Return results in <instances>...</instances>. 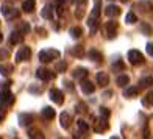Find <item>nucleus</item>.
Returning <instances> with one entry per match:
<instances>
[{"label":"nucleus","instance_id":"44","mask_svg":"<svg viewBox=\"0 0 153 139\" xmlns=\"http://www.w3.org/2000/svg\"><path fill=\"white\" fill-rule=\"evenodd\" d=\"M2 119H3V116H2V114H0V122H2Z\"/></svg>","mask_w":153,"mask_h":139},{"label":"nucleus","instance_id":"20","mask_svg":"<svg viewBox=\"0 0 153 139\" xmlns=\"http://www.w3.org/2000/svg\"><path fill=\"white\" fill-rule=\"evenodd\" d=\"M59 123L62 128H69V125H71V116H69L67 113H61L59 116Z\"/></svg>","mask_w":153,"mask_h":139},{"label":"nucleus","instance_id":"43","mask_svg":"<svg viewBox=\"0 0 153 139\" xmlns=\"http://www.w3.org/2000/svg\"><path fill=\"white\" fill-rule=\"evenodd\" d=\"M2 41H3V34L0 33V42H2Z\"/></svg>","mask_w":153,"mask_h":139},{"label":"nucleus","instance_id":"29","mask_svg":"<svg viewBox=\"0 0 153 139\" xmlns=\"http://www.w3.org/2000/svg\"><path fill=\"white\" fill-rule=\"evenodd\" d=\"M28 136H30V138H39V139H42V138H44L42 131L38 130V128H33V130H30V131H28Z\"/></svg>","mask_w":153,"mask_h":139},{"label":"nucleus","instance_id":"10","mask_svg":"<svg viewBox=\"0 0 153 139\" xmlns=\"http://www.w3.org/2000/svg\"><path fill=\"white\" fill-rule=\"evenodd\" d=\"M105 14L108 17H117V16L120 14V6H117V5H108L106 10H105Z\"/></svg>","mask_w":153,"mask_h":139},{"label":"nucleus","instance_id":"25","mask_svg":"<svg viewBox=\"0 0 153 139\" xmlns=\"http://www.w3.org/2000/svg\"><path fill=\"white\" fill-rule=\"evenodd\" d=\"M99 19H92V17H89L88 20V27H89V30H91V33H95L97 28H99V22H97Z\"/></svg>","mask_w":153,"mask_h":139},{"label":"nucleus","instance_id":"30","mask_svg":"<svg viewBox=\"0 0 153 139\" xmlns=\"http://www.w3.org/2000/svg\"><path fill=\"white\" fill-rule=\"evenodd\" d=\"M125 22H127V24H136L137 17H136L134 13H127V16H125Z\"/></svg>","mask_w":153,"mask_h":139},{"label":"nucleus","instance_id":"5","mask_svg":"<svg viewBox=\"0 0 153 139\" xmlns=\"http://www.w3.org/2000/svg\"><path fill=\"white\" fill-rule=\"evenodd\" d=\"M36 77L39 80H44V81H48V80H53L55 78V72L48 71V69H44V67H39L36 71Z\"/></svg>","mask_w":153,"mask_h":139},{"label":"nucleus","instance_id":"11","mask_svg":"<svg viewBox=\"0 0 153 139\" xmlns=\"http://www.w3.org/2000/svg\"><path fill=\"white\" fill-rule=\"evenodd\" d=\"M94 130L97 131V133L108 130V122H106L105 117H102V116H100V119H97V122H95V125H94Z\"/></svg>","mask_w":153,"mask_h":139},{"label":"nucleus","instance_id":"22","mask_svg":"<svg viewBox=\"0 0 153 139\" xmlns=\"http://www.w3.org/2000/svg\"><path fill=\"white\" fill-rule=\"evenodd\" d=\"M89 58L91 59H94L95 62H100L102 59H103V56H102V53L99 52V50H95V48H91V50H89Z\"/></svg>","mask_w":153,"mask_h":139},{"label":"nucleus","instance_id":"4","mask_svg":"<svg viewBox=\"0 0 153 139\" xmlns=\"http://www.w3.org/2000/svg\"><path fill=\"white\" fill-rule=\"evenodd\" d=\"M0 102H2L3 105H11V103L14 102V95H13V92L8 89V86H3V89L0 91Z\"/></svg>","mask_w":153,"mask_h":139},{"label":"nucleus","instance_id":"23","mask_svg":"<svg viewBox=\"0 0 153 139\" xmlns=\"http://www.w3.org/2000/svg\"><path fill=\"white\" fill-rule=\"evenodd\" d=\"M116 83H117L120 88H123V86H127L128 83H130V77H128L127 74H122V75H119V77H117Z\"/></svg>","mask_w":153,"mask_h":139},{"label":"nucleus","instance_id":"39","mask_svg":"<svg viewBox=\"0 0 153 139\" xmlns=\"http://www.w3.org/2000/svg\"><path fill=\"white\" fill-rule=\"evenodd\" d=\"M147 102H149V103H150V105H153V91H152V92H149V94H147V100H145V102H144V103H147Z\"/></svg>","mask_w":153,"mask_h":139},{"label":"nucleus","instance_id":"21","mask_svg":"<svg viewBox=\"0 0 153 139\" xmlns=\"http://www.w3.org/2000/svg\"><path fill=\"white\" fill-rule=\"evenodd\" d=\"M34 6H36V0H25L22 3V10L25 13H31L34 10Z\"/></svg>","mask_w":153,"mask_h":139},{"label":"nucleus","instance_id":"28","mask_svg":"<svg viewBox=\"0 0 153 139\" xmlns=\"http://www.w3.org/2000/svg\"><path fill=\"white\" fill-rule=\"evenodd\" d=\"M139 85H141V88H149L153 85V78L152 77H144L141 81H139Z\"/></svg>","mask_w":153,"mask_h":139},{"label":"nucleus","instance_id":"8","mask_svg":"<svg viewBox=\"0 0 153 139\" xmlns=\"http://www.w3.org/2000/svg\"><path fill=\"white\" fill-rule=\"evenodd\" d=\"M80 88H81V91L85 92V94H92L95 91V85L91 81V80H88V78H81L80 80Z\"/></svg>","mask_w":153,"mask_h":139},{"label":"nucleus","instance_id":"18","mask_svg":"<svg viewBox=\"0 0 153 139\" xmlns=\"http://www.w3.org/2000/svg\"><path fill=\"white\" fill-rule=\"evenodd\" d=\"M22 41H24V34L20 33V31L16 30V31L11 33V36H10V42L11 44H20Z\"/></svg>","mask_w":153,"mask_h":139},{"label":"nucleus","instance_id":"37","mask_svg":"<svg viewBox=\"0 0 153 139\" xmlns=\"http://www.w3.org/2000/svg\"><path fill=\"white\" fill-rule=\"evenodd\" d=\"M113 71H114V72H117V71H123V62H122V61L114 62V64H113Z\"/></svg>","mask_w":153,"mask_h":139},{"label":"nucleus","instance_id":"31","mask_svg":"<svg viewBox=\"0 0 153 139\" xmlns=\"http://www.w3.org/2000/svg\"><path fill=\"white\" fill-rule=\"evenodd\" d=\"M81 34H83V30L80 28V27H72V28H71V36L72 38H80L81 36Z\"/></svg>","mask_w":153,"mask_h":139},{"label":"nucleus","instance_id":"3","mask_svg":"<svg viewBox=\"0 0 153 139\" xmlns=\"http://www.w3.org/2000/svg\"><path fill=\"white\" fill-rule=\"evenodd\" d=\"M0 11H2V14H3L6 19H10V20H11V19H17V17L20 16L19 10H16L14 6H8V5H3Z\"/></svg>","mask_w":153,"mask_h":139},{"label":"nucleus","instance_id":"42","mask_svg":"<svg viewBox=\"0 0 153 139\" xmlns=\"http://www.w3.org/2000/svg\"><path fill=\"white\" fill-rule=\"evenodd\" d=\"M72 2H74L75 5H86L88 0H72Z\"/></svg>","mask_w":153,"mask_h":139},{"label":"nucleus","instance_id":"2","mask_svg":"<svg viewBox=\"0 0 153 139\" xmlns=\"http://www.w3.org/2000/svg\"><path fill=\"white\" fill-rule=\"evenodd\" d=\"M128 61H130V64H133V66L144 64V55L139 50H130L128 52Z\"/></svg>","mask_w":153,"mask_h":139},{"label":"nucleus","instance_id":"24","mask_svg":"<svg viewBox=\"0 0 153 139\" xmlns=\"http://www.w3.org/2000/svg\"><path fill=\"white\" fill-rule=\"evenodd\" d=\"M42 116L45 117L47 120H52L53 117H55V109L50 108V106H45V108L42 109Z\"/></svg>","mask_w":153,"mask_h":139},{"label":"nucleus","instance_id":"38","mask_svg":"<svg viewBox=\"0 0 153 139\" xmlns=\"http://www.w3.org/2000/svg\"><path fill=\"white\" fill-rule=\"evenodd\" d=\"M109 114H111V113H109V109H108V108H105V106H102V108H100V116H102V117L108 119Z\"/></svg>","mask_w":153,"mask_h":139},{"label":"nucleus","instance_id":"13","mask_svg":"<svg viewBox=\"0 0 153 139\" xmlns=\"http://www.w3.org/2000/svg\"><path fill=\"white\" fill-rule=\"evenodd\" d=\"M116 30H117V22L114 20H108L106 22V31H108V38L113 39L116 36Z\"/></svg>","mask_w":153,"mask_h":139},{"label":"nucleus","instance_id":"9","mask_svg":"<svg viewBox=\"0 0 153 139\" xmlns=\"http://www.w3.org/2000/svg\"><path fill=\"white\" fill-rule=\"evenodd\" d=\"M134 8L141 10L142 13H149V11L153 10V5H152V2H149V0H139V2L134 5Z\"/></svg>","mask_w":153,"mask_h":139},{"label":"nucleus","instance_id":"7","mask_svg":"<svg viewBox=\"0 0 153 139\" xmlns=\"http://www.w3.org/2000/svg\"><path fill=\"white\" fill-rule=\"evenodd\" d=\"M31 56V50L30 47H20V50L16 53V61L22 62V61H28Z\"/></svg>","mask_w":153,"mask_h":139},{"label":"nucleus","instance_id":"19","mask_svg":"<svg viewBox=\"0 0 153 139\" xmlns=\"http://www.w3.org/2000/svg\"><path fill=\"white\" fill-rule=\"evenodd\" d=\"M137 92H139V88H136V86H130V88H127V89L123 91V97L133 99V97H136V95H137Z\"/></svg>","mask_w":153,"mask_h":139},{"label":"nucleus","instance_id":"12","mask_svg":"<svg viewBox=\"0 0 153 139\" xmlns=\"http://www.w3.org/2000/svg\"><path fill=\"white\" fill-rule=\"evenodd\" d=\"M72 77L76 78V80L86 78L88 77V69H85V67H75L74 72H72Z\"/></svg>","mask_w":153,"mask_h":139},{"label":"nucleus","instance_id":"26","mask_svg":"<svg viewBox=\"0 0 153 139\" xmlns=\"http://www.w3.org/2000/svg\"><path fill=\"white\" fill-rule=\"evenodd\" d=\"M30 25L27 24V22H19V25H17V31H20L22 34H27V33H30Z\"/></svg>","mask_w":153,"mask_h":139},{"label":"nucleus","instance_id":"17","mask_svg":"<svg viewBox=\"0 0 153 139\" xmlns=\"http://www.w3.org/2000/svg\"><path fill=\"white\" fill-rule=\"evenodd\" d=\"M33 122V116L31 114H27V113H22L19 116V123L22 125V127H27V125H30Z\"/></svg>","mask_w":153,"mask_h":139},{"label":"nucleus","instance_id":"34","mask_svg":"<svg viewBox=\"0 0 153 139\" xmlns=\"http://www.w3.org/2000/svg\"><path fill=\"white\" fill-rule=\"evenodd\" d=\"M11 71H13V67H11V66L6 67V66H3V64H0V74L5 75V77H8V75L11 74Z\"/></svg>","mask_w":153,"mask_h":139},{"label":"nucleus","instance_id":"36","mask_svg":"<svg viewBox=\"0 0 153 139\" xmlns=\"http://www.w3.org/2000/svg\"><path fill=\"white\" fill-rule=\"evenodd\" d=\"M71 53L72 55H76V56H83V47L81 45H76V48H72Z\"/></svg>","mask_w":153,"mask_h":139},{"label":"nucleus","instance_id":"16","mask_svg":"<svg viewBox=\"0 0 153 139\" xmlns=\"http://www.w3.org/2000/svg\"><path fill=\"white\" fill-rule=\"evenodd\" d=\"M97 83H99L100 86H108V83H109V77H108V74L106 72H99L97 74Z\"/></svg>","mask_w":153,"mask_h":139},{"label":"nucleus","instance_id":"33","mask_svg":"<svg viewBox=\"0 0 153 139\" xmlns=\"http://www.w3.org/2000/svg\"><path fill=\"white\" fill-rule=\"evenodd\" d=\"M66 2H67V0H55V2H53V8H56L58 13L61 14V10H62V6H64Z\"/></svg>","mask_w":153,"mask_h":139},{"label":"nucleus","instance_id":"27","mask_svg":"<svg viewBox=\"0 0 153 139\" xmlns=\"http://www.w3.org/2000/svg\"><path fill=\"white\" fill-rule=\"evenodd\" d=\"M76 125H78V130L81 131V133H86V131L89 130V123L86 120H83V119L76 120Z\"/></svg>","mask_w":153,"mask_h":139},{"label":"nucleus","instance_id":"14","mask_svg":"<svg viewBox=\"0 0 153 139\" xmlns=\"http://www.w3.org/2000/svg\"><path fill=\"white\" fill-rule=\"evenodd\" d=\"M100 10H102V2H100V0H94V8H92V11H91V14H89V17L99 19Z\"/></svg>","mask_w":153,"mask_h":139},{"label":"nucleus","instance_id":"40","mask_svg":"<svg viewBox=\"0 0 153 139\" xmlns=\"http://www.w3.org/2000/svg\"><path fill=\"white\" fill-rule=\"evenodd\" d=\"M8 50H0V59H6L8 58Z\"/></svg>","mask_w":153,"mask_h":139},{"label":"nucleus","instance_id":"35","mask_svg":"<svg viewBox=\"0 0 153 139\" xmlns=\"http://www.w3.org/2000/svg\"><path fill=\"white\" fill-rule=\"evenodd\" d=\"M66 69H67V64L64 61H59V62H56V66H55V71L56 72H64Z\"/></svg>","mask_w":153,"mask_h":139},{"label":"nucleus","instance_id":"32","mask_svg":"<svg viewBox=\"0 0 153 139\" xmlns=\"http://www.w3.org/2000/svg\"><path fill=\"white\" fill-rule=\"evenodd\" d=\"M139 28H141V31H142L144 34H152V27H150L147 22H142Z\"/></svg>","mask_w":153,"mask_h":139},{"label":"nucleus","instance_id":"41","mask_svg":"<svg viewBox=\"0 0 153 139\" xmlns=\"http://www.w3.org/2000/svg\"><path fill=\"white\" fill-rule=\"evenodd\" d=\"M145 50H147V53L150 55V56H153V44H147V47H145Z\"/></svg>","mask_w":153,"mask_h":139},{"label":"nucleus","instance_id":"6","mask_svg":"<svg viewBox=\"0 0 153 139\" xmlns=\"http://www.w3.org/2000/svg\"><path fill=\"white\" fill-rule=\"evenodd\" d=\"M48 95H50L52 102H55L56 105H62V102H64V95H62V92L56 88H52L50 91H48Z\"/></svg>","mask_w":153,"mask_h":139},{"label":"nucleus","instance_id":"15","mask_svg":"<svg viewBox=\"0 0 153 139\" xmlns=\"http://www.w3.org/2000/svg\"><path fill=\"white\" fill-rule=\"evenodd\" d=\"M41 16H42L44 19L52 20L53 19V5H45L42 8V11H41Z\"/></svg>","mask_w":153,"mask_h":139},{"label":"nucleus","instance_id":"1","mask_svg":"<svg viewBox=\"0 0 153 139\" xmlns=\"http://www.w3.org/2000/svg\"><path fill=\"white\" fill-rule=\"evenodd\" d=\"M59 58V52L55 50V48H45V50L39 52V61L41 62H50L53 59Z\"/></svg>","mask_w":153,"mask_h":139}]
</instances>
